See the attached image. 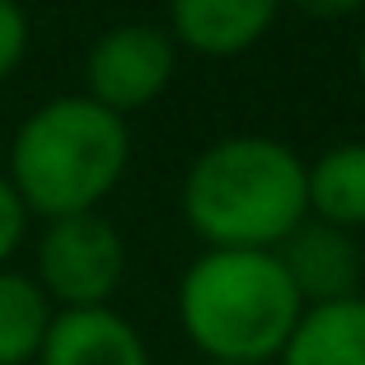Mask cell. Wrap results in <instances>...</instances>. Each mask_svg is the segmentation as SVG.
<instances>
[{
	"label": "cell",
	"instance_id": "obj_1",
	"mask_svg": "<svg viewBox=\"0 0 365 365\" xmlns=\"http://www.w3.org/2000/svg\"><path fill=\"white\" fill-rule=\"evenodd\" d=\"M178 202L206 248H277L309 215L304 160L277 136H220L187 164Z\"/></svg>",
	"mask_w": 365,
	"mask_h": 365
},
{
	"label": "cell",
	"instance_id": "obj_2",
	"mask_svg": "<svg viewBox=\"0 0 365 365\" xmlns=\"http://www.w3.org/2000/svg\"><path fill=\"white\" fill-rule=\"evenodd\" d=\"M131 164L127 118L89 94H56L19 122L10 140V182L38 220L98 211Z\"/></svg>",
	"mask_w": 365,
	"mask_h": 365
},
{
	"label": "cell",
	"instance_id": "obj_3",
	"mask_svg": "<svg viewBox=\"0 0 365 365\" xmlns=\"http://www.w3.org/2000/svg\"><path fill=\"white\" fill-rule=\"evenodd\" d=\"M300 314L272 248H206L178 281V328L202 361L272 365Z\"/></svg>",
	"mask_w": 365,
	"mask_h": 365
},
{
	"label": "cell",
	"instance_id": "obj_4",
	"mask_svg": "<svg viewBox=\"0 0 365 365\" xmlns=\"http://www.w3.org/2000/svg\"><path fill=\"white\" fill-rule=\"evenodd\" d=\"M122 277H127V244L103 211L56 215L43 225L33 281L43 286V295L56 309L113 304Z\"/></svg>",
	"mask_w": 365,
	"mask_h": 365
},
{
	"label": "cell",
	"instance_id": "obj_5",
	"mask_svg": "<svg viewBox=\"0 0 365 365\" xmlns=\"http://www.w3.org/2000/svg\"><path fill=\"white\" fill-rule=\"evenodd\" d=\"M173 71H178L173 33L164 24L127 19L103 29L85 52V94L113 108L118 118H131L173 85Z\"/></svg>",
	"mask_w": 365,
	"mask_h": 365
},
{
	"label": "cell",
	"instance_id": "obj_6",
	"mask_svg": "<svg viewBox=\"0 0 365 365\" xmlns=\"http://www.w3.org/2000/svg\"><path fill=\"white\" fill-rule=\"evenodd\" d=\"M272 253L281 258L290 286H295V295L304 304L361 295L365 262H361V244H356L351 230H337L328 220H319V215H304Z\"/></svg>",
	"mask_w": 365,
	"mask_h": 365
},
{
	"label": "cell",
	"instance_id": "obj_7",
	"mask_svg": "<svg viewBox=\"0 0 365 365\" xmlns=\"http://www.w3.org/2000/svg\"><path fill=\"white\" fill-rule=\"evenodd\" d=\"M33 365H150V346L113 304L56 309Z\"/></svg>",
	"mask_w": 365,
	"mask_h": 365
},
{
	"label": "cell",
	"instance_id": "obj_8",
	"mask_svg": "<svg viewBox=\"0 0 365 365\" xmlns=\"http://www.w3.org/2000/svg\"><path fill=\"white\" fill-rule=\"evenodd\" d=\"M281 14V0H169L173 43L197 56H239L258 47Z\"/></svg>",
	"mask_w": 365,
	"mask_h": 365
},
{
	"label": "cell",
	"instance_id": "obj_9",
	"mask_svg": "<svg viewBox=\"0 0 365 365\" xmlns=\"http://www.w3.org/2000/svg\"><path fill=\"white\" fill-rule=\"evenodd\" d=\"M272 365H365V295L304 304Z\"/></svg>",
	"mask_w": 365,
	"mask_h": 365
},
{
	"label": "cell",
	"instance_id": "obj_10",
	"mask_svg": "<svg viewBox=\"0 0 365 365\" xmlns=\"http://www.w3.org/2000/svg\"><path fill=\"white\" fill-rule=\"evenodd\" d=\"M304 197L309 215L337 230H365V140H342L304 164Z\"/></svg>",
	"mask_w": 365,
	"mask_h": 365
},
{
	"label": "cell",
	"instance_id": "obj_11",
	"mask_svg": "<svg viewBox=\"0 0 365 365\" xmlns=\"http://www.w3.org/2000/svg\"><path fill=\"white\" fill-rule=\"evenodd\" d=\"M56 304L43 295L33 272L0 267V365H33Z\"/></svg>",
	"mask_w": 365,
	"mask_h": 365
},
{
	"label": "cell",
	"instance_id": "obj_12",
	"mask_svg": "<svg viewBox=\"0 0 365 365\" xmlns=\"http://www.w3.org/2000/svg\"><path fill=\"white\" fill-rule=\"evenodd\" d=\"M29 225H33V211L24 206V197L10 182V173L0 169V267H10V258L24 248Z\"/></svg>",
	"mask_w": 365,
	"mask_h": 365
},
{
	"label": "cell",
	"instance_id": "obj_13",
	"mask_svg": "<svg viewBox=\"0 0 365 365\" xmlns=\"http://www.w3.org/2000/svg\"><path fill=\"white\" fill-rule=\"evenodd\" d=\"M33 29H29V10L19 0H0V85L14 76L29 56Z\"/></svg>",
	"mask_w": 365,
	"mask_h": 365
},
{
	"label": "cell",
	"instance_id": "obj_14",
	"mask_svg": "<svg viewBox=\"0 0 365 365\" xmlns=\"http://www.w3.org/2000/svg\"><path fill=\"white\" fill-rule=\"evenodd\" d=\"M281 5L309 14V19H346V14L365 10V0H281Z\"/></svg>",
	"mask_w": 365,
	"mask_h": 365
},
{
	"label": "cell",
	"instance_id": "obj_15",
	"mask_svg": "<svg viewBox=\"0 0 365 365\" xmlns=\"http://www.w3.org/2000/svg\"><path fill=\"white\" fill-rule=\"evenodd\" d=\"M356 76H361V85H365V33H361V47H356Z\"/></svg>",
	"mask_w": 365,
	"mask_h": 365
},
{
	"label": "cell",
	"instance_id": "obj_16",
	"mask_svg": "<svg viewBox=\"0 0 365 365\" xmlns=\"http://www.w3.org/2000/svg\"><path fill=\"white\" fill-rule=\"evenodd\" d=\"M202 365H235V361H202Z\"/></svg>",
	"mask_w": 365,
	"mask_h": 365
}]
</instances>
